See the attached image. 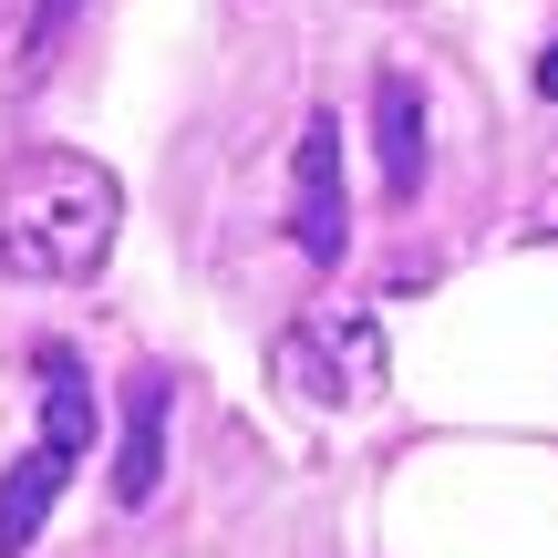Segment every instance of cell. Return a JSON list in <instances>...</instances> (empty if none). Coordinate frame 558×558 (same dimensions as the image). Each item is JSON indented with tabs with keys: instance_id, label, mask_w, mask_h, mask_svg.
<instances>
[{
	"instance_id": "cell-5",
	"label": "cell",
	"mask_w": 558,
	"mask_h": 558,
	"mask_svg": "<svg viewBox=\"0 0 558 558\" xmlns=\"http://www.w3.org/2000/svg\"><path fill=\"white\" fill-rule=\"evenodd\" d=\"M373 145H383V197L414 207L424 197V83L414 73H373Z\"/></svg>"
},
{
	"instance_id": "cell-6",
	"label": "cell",
	"mask_w": 558,
	"mask_h": 558,
	"mask_svg": "<svg viewBox=\"0 0 558 558\" xmlns=\"http://www.w3.org/2000/svg\"><path fill=\"white\" fill-rule=\"evenodd\" d=\"M73 465H83L73 445H52V435H41L32 456L0 476V558H21V548L41 538V518H52V497H62V476H73Z\"/></svg>"
},
{
	"instance_id": "cell-9",
	"label": "cell",
	"mask_w": 558,
	"mask_h": 558,
	"mask_svg": "<svg viewBox=\"0 0 558 558\" xmlns=\"http://www.w3.org/2000/svg\"><path fill=\"white\" fill-rule=\"evenodd\" d=\"M548 218H558V207H548Z\"/></svg>"
},
{
	"instance_id": "cell-2",
	"label": "cell",
	"mask_w": 558,
	"mask_h": 558,
	"mask_svg": "<svg viewBox=\"0 0 558 558\" xmlns=\"http://www.w3.org/2000/svg\"><path fill=\"white\" fill-rule=\"evenodd\" d=\"M269 383L311 414H362L383 403V320L373 311H300L269 341Z\"/></svg>"
},
{
	"instance_id": "cell-4",
	"label": "cell",
	"mask_w": 558,
	"mask_h": 558,
	"mask_svg": "<svg viewBox=\"0 0 558 558\" xmlns=\"http://www.w3.org/2000/svg\"><path fill=\"white\" fill-rule=\"evenodd\" d=\"M166 403H177V383L156 362H135L124 373V435H114V507H156V486H166Z\"/></svg>"
},
{
	"instance_id": "cell-3",
	"label": "cell",
	"mask_w": 558,
	"mask_h": 558,
	"mask_svg": "<svg viewBox=\"0 0 558 558\" xmlns=\"http://www.w3.org/2000/svg\"><path fill=\"white\" fill-rule=\"evenodd\" d=\"M290 239L311 269H341L352 248V186H341V114L300 124V156H290Z\"/></svg>"
},
{
	"instance_id": "cell-7",
	"label": "cell",
	"mask_w": 558,
	"mask_h": 558,
	"mask_svg": "<svg viewBox=\"0 0 558 558\" xmlns=\"http://www.w3.org/2000/svg\"><path fill=\"white\" fill-rule=\"evenodd\" d=\"M73 11H83V0H41V11H32V32H21V73H11V83H41V73H52V52H62V32H73Z\"/></svg>"
},
{
	"instance_id": "cell-8",
	"label": "cell",
	"mask_w": 558,
	"mask_h": 558,
	"mask_svg": "<svg viewBox=\"0 0 558 558\" xmlns=\"http://www.w3.org/2000/svg\"><path fill=\"white\" fill-rule=\"evenodd\" d=\"M538 94L558 104V41H548V52H538Z\"/></svg>"
},
{
	"instance_id": "cell-1",
	"label": "cell",
	"mask_w": 558,
	"mask_h": 558,
	"mask_svg": "<svg viewBox=\"0 0 558 558\" xmlns=\"http://www.w3.org/2000/svg\"><path fill=\"white\" fill-rule=\"evenodd\" d=\"M124 239V186L114 166L73 156V145H32V156L0 166V269L11 279H94Z\"/></svg>"
}]
</instances>
